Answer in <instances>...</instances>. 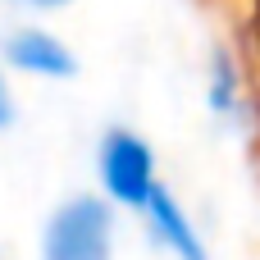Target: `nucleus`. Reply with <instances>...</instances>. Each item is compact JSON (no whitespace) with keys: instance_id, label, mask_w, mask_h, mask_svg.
<instances>
[{"instance_id":"f257e3e1","label":"nucleus","mask_w":260,"mask_h":260,"mask_svg":"<svg viewBox=\"0 0 260 260\" xmlns=\"http://www.w3.org/2000/svg\"><path fill=\"white\" fill-rule=\"evenodd\" d=\"M46 260H110V210L91 197L69 201L46 229Z\"/></svg>"},{"instance_id":"f03ea898","label":"nucleus","mask_w":260,"mask_h":260,"mask_svg":"<svg viewBox=\"0 0 260 260\" xmlns=\"http://www.w3.org/2000/svg\"><path fill=\"white\" fill-rule=\"evenodd\" d=\"M101 178L105 187L128 201V206H146V197L155 192V165L151 151L133 137V133H110L105 151H101Z\"/></svg>"},{"instance_id":"7ed1b4c3","label":"nucleus","mask_w":260,"mask_h":260,"mask_svg":"<svg viewBox=\"0 0 260 260\" xmlns=\"http://www.w3.org/2000/svg\"><path fill=\"white\" fill-rule=\"evenodd\" d=\"M5 50H9V64H14V69L46 73V78L73 73V55H69L55 37H46V32H18V37H9Z\"/></svg>"},{"instance_id":"20e7f679","label":"nucleus","mask_w":260,"mask_h":260,"mask_svg":"<svg viewBox=\"0 0 260 260\" xmlns=\"http://www.w3.org/2000/svg\"><path fill=\"white\" fill-rule=\"evenodd\" d=\"M146 206H151V219H155V233L178 251L183 260H206V251H201V242H197V233H192V224L183 219V210L169 201V192H151L146 197Z\"/></svg>"},{"instance_id":"39448f33","label":"nucleus","mask_w":260,"mask_h":260,"mask_svg":"<svg viewBox=\"0 0 260 260\" xmlns=\"http://www.w3.org/2000/svg\"><path fill=\"white\" fill-rule=\"evenodd\" d=\"M9 114H14V105H9V91H5V82H0V128L9 123Z\"/></svg>"},{"instance_id":"423d86ee","label":"nucleus","mask_w":260,"mask_h":260,"mask_svg":"<svg viewBox=\"0 0 260 260\" xmlns=\"http://www.w3.org/2000/svg\"><path fill=\"white\" fill-rule=\"evenodd\" d=\"M37 5H64V0H37Z\"/></svg>"}]
</instances>
